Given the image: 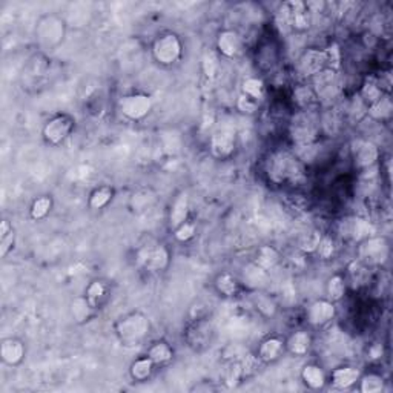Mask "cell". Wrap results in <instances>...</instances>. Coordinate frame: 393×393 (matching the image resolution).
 I'll use <instances>...</instances> for the list:
<instances>
[{
    "mask_svg": "<svg viewBox=\"0 0 393 393\" xmlns=\"http://www.w3.org/2000/svg\"><path fill=\"white\" fill-rule=\"evenodd\" d=\"M52 208H54V200H52L51 195H39L32 200L30 206V217L31 220H34V222H42V220L50 217Z\"/></svg>",
    "mask_w": 393,
    "mask_h": 393,
    "instance_id": "cell-38",
    "label": "cell"
},
{
    "mask_svg": "<svg viewBox=\"0 0 393 393\" xmlns=\"http://www.w3.org/2000/svg\"><path fill=\"white\" fill-rule=\"evenodd\" d=\"M252 304H254V308L266 318L274 317L278 310L275 299L270 295L264 294L263 290H254V295H252Z\"/></svg>",
    "mask_w": 393,
    "mask_h": 393,
    "instance_id": "cell-41",
    "label": "cell"
},
{
    "mask_svg": "<svg viewBox=\"0 0 393 393\" xmlns=\"http://www.w3.org/2000/svg\"><path fill=\"white\" fill-rule=\"evenodd\" d=\"M324 70H328L324 50H318V48L306 50L298 60V71L299 74H303L304 77L312 78L314 76H317L318 72H321Z\"/></svg>",
    "mask_w": 393,
    "mask_h": 393,
    "instance_id": "cell-20",
    "label": "cell"
},
{
    "mask_svg": "<svg viewBox=\"0 0 393 393\" xmlns=\"http://www.w3.org/2000/svg\"><path fill=\"white\" fill-rule=\"evenodd\" d=\"M365 114H368L370 120H374V122H389L393 114V102L390 94H384L381 98L376 100L375 103H372L368 111H365Z\"/></svg>",
    "mask_w": 393,
    "mask_h": 393,
    "instance_id": "cell-34",
    "label": "cell"
},
{
    "mask_svg": "<svg viewBox=\"0 0 393 393\" xmlns=\"http://www.w3.org/2000/svg\"><path fill=\"white\" fill-rule=\"evenodd\" d=\"M299 376H301L303 384L309 390H323L329 384V375L317 363L304 364Z\"/></svg>",
    "mask_w": 393,
    "mask_h": 393,
    "instance_id": "cell-24",
    "label": "cell"
},
{
    "mask_svg": "<svg viewBox=\"0 0 393 393\" xmlns=\"http://www.w3.org/2000/svg\"><path fill=\"white\" fill-rule=\"evenodd\" d=\"M259 103L262 102H258V100H255V98H252L249 96H244V94H240L237 98L235 106H237V109L242 112V114L254 116L259 109Z\"/></svg>",
    "mask_w": 393,
    "mask_h": 393,
    "instance_id": "cell-48",
    "label": "cell"
},
{
    "mask_svg": "<svg viewBox=\"0 0 393 393\" xmlns=\"http://www.w3.org/2000/svg\"><path fill=\"white\" fill-rule=\"evenodd\" d=\"M152 324L149 317L142 310H131L117 318L114 334L123 348H138L151 335Z\"/></svg>",
    "mask_w": 393,
    "mask_h": 393,
    "instance_id": "cell-2",
    "label": "cell"
},
{
    "mask_svg": "<svg viewBox=\"0 0 393 393\" xmlns=\"http://www.w3.org/2000/svg\"><path fill=\"white\" fill-rule=\"evenodd\" d=\"M379 156V148L374 143L369 142V140H359L352 148V160H354V166L358 171H368L375 168L378 164Z\"/></svg>",
    "mask_w": 393,
    "mask_h": 393,
    "instance_id": "cell-16",
    "label": "cell"
},
{
    "mask_svg": "<svg viewBox=\"0 0 393 393\" xmlns=\"http://www.w3.org/2000/svg\"><path fill=\"white\" fill-rule=\"evenodd\" d=\"M215 46L218 56H223L226 59H237L244 51V39L238 31L226 28L218 32Z\"/></svg>",
    "mask_w": 393,
    "mask_h": 393,
    "instance_id": "cell-17",
    "label": "cell"
},
{
    "mask_svg": "<svg viewBox=\"0 0 393 393\" xmlns=\"http://www.w3.org/2000/svg\"><path fill=\"white\" fill-rule=\"evenodd\" d=\"M244 376V369L242 358L240 359H231L224 369V384L228 389H234L237 385L243 381Z\"/></svg>",
    "mask_w": 393,
    "mask_h": 393,
    "instance_id": "cell-43",
    "label": "cell"
},
{
    "mask_svg": "<svg viewBox=\"0 0 393 393\" xmlns=\"http://www.w3.org/2000/svg\"><path fill=\"white\" fill-rule=\"evenodd\" d=\"M319 125L312 111H298L289 123V136L297 148L318 142Z\"/></svg>",
    "mask_w": 393,
    "mask_h": 393,
    "instance_id": "cell-7",
    "label": "cell"
},
{
    "mask_svg": "<svg viewBox=\"0 0 393 393\" xmlns=\"http://www.w3.org/2000/svg\"><path fill=\"white\" fill-rule=\"evenodd\" d=\"M348 286H352L354 289H361L370 279V268L364 264L361 259L355 258L348 264V274L344 275Z\"/></svg>",
    "mask_w": 393,
    "mask_h": 393,
    "instance_id": "cell-29",
    "label": "cell"
},
{
    "mask_svg": "<svg viewBox=\"0 0 393 393\" xmlns=\"http://www.w3.org/2000/svg\"><path fill=\"white\" fill-rule=\"evenodd\" d=\"M312 80V88H314L315 94L319 102L321 100H332L337 97L341 88V82H339V71L334 70H324L318 72L317 76L310 78Z\"/></svg>",
    "mask_w": 393,
    "mask_h": 393,
    "instance_id": "cell-15",
    "label": "cell"
},
{
    "mask_svg": "<svg viewBox=\"0 0 393 393\" xmlns=\"http://www.w3.org/2000/svg\"><path fill=\"white\" fill-rule=\"evenodd\" d=\"M242 94L249 96L252 98L262 102L266 94V86L262 78L258 77H248L242 85Z\"/></svg>",
    "mask_w": 393,
    "mask_h": 393,
    "instance_id": "cell-45",
    "label": "cell"
},
{
    "mask_svg": "<svg viewBox=\"0 0 393 393\" xmlns=\"http://www.w3.org/2000/svg\"><path fill=\"white\" fill-rule=\"evenodd\" d=\"M16 246V231L8 220L3 218L0 222V257L6 258Z\"/></svg>",
    "mask_w": 393,
    "mask_h": 393,
    "instance_id": "cell-40",
    "label": "cell"
},
{
    "mask_svg": "<svg viewBox=\"0 0 393 393\" xmlns=\"http://www.w3.org/2000/svg\"><path fill=\"white\" fill-rule=\"evenodd\" d=\"M26 344L17 337H6L0 341V359L8 368H19L26 358Z\"/></svg>",
    "mask_w": 393,
    "mask_h": 393,
    "instance_id": "cell-18",
    "label": "cell"
},
{
    "mask_svg": "<svg viewBox=\"0 0 393 393\" xmlns=\"http://www.w3.org/2000/svg\"><path fill=\"white\" fill-rule=\"evenodd\" d=\"M326 54V62H328V70L339 71V66H341V50H339L338 45H330L328 48H324Z\"/></svg>",
    "mask_w": 393,
    "mask_h": 393,
    "instance_id": "cell-49",
    "label": "cell"
},
{
    "mask_svg": "<svg viewBox=\"0 0 393 393\" xmlns=\"http://www.w3.org/2000/svg\"><path fill=\"white\" fill-rule=\"evenodd\" d=\"M269 182L274 184H298L304 180V163L289 151L272 152L264 163Z\"/></svg>",
    "mask_w": 393,
    "mask_h": 393,
    "instance_id": "cell-1",
    "label": "cell"
},
{
    "mask_svg": "<svg viewBox=\"0 0 393 393\" xmlns=\"http://www.w3.org/2000/svg\"><path fill=\"white\" fill-rule=\"evenodd\" d=\"M368 355L372 359H381L383 358V344H372L369 348Z\"/></svg>",
    "mask_w": 393,
    "mask_h": 393,
    "instance_id": "cell-51",
    "label": "cell"
},
{
    "mask_svg": "<svg viewBox=\"0 0 393 393\" xmlns=\"http://www.w3.org/2000/svg\"><path fill=\"white\" fill-rule=\"evenodd\" d=\"M337 317V304L328 298H319L312 301L306 309V321L317 329L326 328Z\"/></svg>",
    "mask_w": 393,
    "mask_h": 393,
    "instance_id": "cell-14",
    "label": "cell"
},
{
    "mask_svg": "<svg viewBox=\"0 0 393 393\" xmlns=\"http://www.w3.org/2000/svg\"><path fill=\"white\" fill-rule=\"evenodd\" d=\"M66 31H68V25L60 14L50 12V14L40 16L34 28L36 43L43 52L56 51L65 42Z\"/></svg>",
    "mask_w": 393,
    "mask_h": 393,
    "instance_id": "cell-3",
    "label": "cell"
},
{
    "mask_svg": "<svg viewBox=\"0 0 393 393\" xmlns=\"http://www.w3.org/2000/svg\"><path fill=\"white\" fill-rule=\"evenodd\" d=\"M286 354V339L279 335H270L262 339L257 349V358L263 364H274Z\"/></svg>",
    "mask_w": 393,
    "mask_h": 393,
    "instance_id": "cell-19",
    "label": "cell"
},
{
    "mask_svg": "<svg viewBox=\"0 0 393 393\" xmlns=\"http://www.w3.org/2000/svg\"><path fill=\"white\" fill-rule=\"evenodd\" d=\"M136 263L145 272L160 274V272H164L169 268L171 251L163 243L145 244L136 252Z\"/></svg>",
    "mask_w": 393,
    "mask_h": 393,
    "instance_id": "cell-6",
    "label": "cell"
},
{
    "mask_svg": "<svg viewBox=\"0 0 393 393\" xmlns=\"http://www.w3.org/2000/svg\"><path fill=\"white\" fill-rule=\"evenodd\" d=\"M116 197V189L109 184H102L97 186L91 191V194L88 197V206L91 211H103L108 208L112 203V200Z\"/></svg>",
    "mask_w": 393,
    "mask_h": 393,
    "instance_id": "cell-33",
    "label": "cell"
},
{
    "mask_svg": "<svg viewBox=\"0 0 393 393\" xmlns=\"http://www.w3.org/2000/svg\"><path fill=\"white\" fill-rule=\"evenodd\" d=\"M240 282L251 290H262L269 283V272L259 268L254 262H251L243 268V275L240 278Z\"/></svg>",
    "mask_w": 393,
    "mask_h": 393,
    "instance_id": "cell-25",
    "label": "cell"
},
{
    "mask_svg": "<svg viewBox=\"0 0 393 393\" xmlns=\"http://www.w3.org/2000/svg\"><path fill=\"white\" fill-rule=\"evenodd\" d=\"M348 282H346V277L343 274H334L328 278L326 282V298L334 301L335 304L341 301L346 297V292H348Z\"/></svg>",
    "mask_w": 393,
    "mask_h": 393,
    "instance_id": "cell-37",
    "label": "cell"
},
{
    "mask_svg": "<svg viewBox=\"0 0 393 393\" xmlns=\"http://www.w3.org/2000/svg\"><path fill=\"white\" fill-rule=\"evenodd\" d=\"M284 339H286V354H290L292 357H298V358L309 355L312 346H314V338H312L310 332L304 329L292 332V334Z\"/></svg>",
    "mask_w": 393,
    "mask_h": 393,
    "instance_id": "cell-23",
    "label": "cell"
},
{
    "mask_svg": "<svg viewBox=\"0 0 393 393\" xmlns=\"http://www.w3.org/2000/svg\"><path fill=\"white\" fill-rule=\"evenodd\" d=\"M83 295L88 298V301L98 310V309H102L106 303H108L109 295H111V288L105 279L94 278V279H91L88 286H86Z\"/></svg>",
    "mask_w": 393,
    "mask_h": 393,
    "instance_id": "cell-27",
    "label": "cell"
},
{
    "mask_svg": "<svg viewBox=\"0 0 393 393\" xmlns=\"http://www.w3.org/2000/svg\"><path fill=\"white\" fill-rule=\"evenodd\" d=\"M172 235L178 243H189L197 235V224L192 220H188V222L180 224L177 229L172 231Z\"/></svg>",
    "mask_w": 393,
    "mask_h": 393,
    "instance_id": "cell-46",
    "label": "cell"
},
{
    "mask_svg": "<svg viewBox=\"0 0 393 393\" xmlns=\"http://www.w3.org/2000/svg\"><path fill=\"white\" fill-rule=\"evenodd\" d=\"M146 355L156 363L157 368H162V365L169 364L172 359H174L176 352L168 341H164V339H157V341L151 343L148 350H146Z\"/></svg>",
    "mask_w": 393,
    "mask_h": 393,
    "instance_id": "cell-32",
    "label": "cell"
},
{
    "mask_svg": "<svg viewBox=\"0 0 393 393\" xmlns=\"http://www.w3.org/2000/svg\"><path fill=\"white\" fill-rule=\"evenodd\" d=\"M70 314H71V318L74 319L76 324L83 326V324H88L91 319L96 317L97 309L88 301V298H86L85 295H78L71 299Z\"/></svg>",
    "mask_w": 393,
    "mask_h": 393,
    "instance_id": "cell-26",
    "label": "cell"
},
{
    "mask_svg": "<svg viewBox=\"0 0 393 393\" xmlns=\"http://www.w3.org/2000/svg\"><path fill=\"white\" fill-rule=\"evenodd\" d=\"M323 232L318 229H309L298 238V251L303 255H315L319 242H321Z\"/></svg>",
    "mask_w": 393,
    "mask_h": 393,
    "instance_id": "cell-42",
    "label": "cell"
},
{
    "mask_svg": "<svg viewBox=\"0 0 393 393\" xmlns=\"http://www.w3.org/2000/svg\"><path fill=\"white\" fill-rule=\"evenodd\" d=\"M385 92L383 91L381 85H379V80L375 76H368L364 78V82L361 85V89H359V94L358 97L361 98V102L368 106L375 103L376 100L381 98Z\"/></svg>",
    "mask_w": 393,
    "mask_h": 393,
    "instance_id": "cell-36",
    "label": "cell"
},
{
    "mask_svg": "<svg viewBox=\"0 0 393 393\" xmlns=\"http://www.w3.org/2000/svg\"><path fill=\"white\" fill-rule=\"evenodd\" d=\"M390 254L389 240L384 235H372L358 244V258L369 268L383 266Z\"/></svg>",
    "mask_w": 393,
    "mask_h": 393,
    "instance_id": "cell-12",
    "label": "cell"
},
{
    "mask_svg": "<svg viewBox=\"0 0 393 393\" xmlns=\"http://www.w3.org/2000/svg\"><path fill=\"white\" fill-rule=\"evenodd\" d=\"M189 214H191V203H189L188 192L186 191L178 192L169 206V212H168L169 229L174 231L178 228L180 224L188 222Z\"/></svg>",
    "mask_w": 393,
    "mask_h": 393,
    "instance_id": "cell-22",
    "label": "cell"
},
{
    "mask_svg": "<svg viewBox=\"0 0 393 393\" xmlns=\"http://www.w3.org/2000/svg\"><path fill=\"white\" fill-rule=\"evenodd\" d=\"M156 363L148 355H142L136 358L129 365V376L134 383L149 381L152 375L156 374Z\"/></svg>",
    "mask_w": 393,
    "mask_h": 393,
    "instance_id": "cell-30",
    "label": "cell"
},
{
    "mask_svg": "<svg viewBox=\"0 0 393 393\" xmlns=\"http://www.w3.org/2000/svg\"><path fill=\"white\" fill-rule=\"evenodd\" d=\"M118 112L129 122H142L151 114L152 106V97L145 92H132V94H126L118 98Z\"/></svg>",
    "mask_w": 393,
    "mask_h": 393,
    "instance_id": "cell-11",
    "label": "cell"
},
{
    "mask_svg": "<svg viewBox=\"0 0 393 393\" xmlns=\"http://www.w3.org/2000/svg\"><path fill=\"white\" fill-rule=\"evenodd\" d=\"M183 40L177 32L164 31L152 40L151 56L154 62L162 68H172L183 57Z\"/></svg>",
    "mask_w": 393,
    "mask_h": 393,
    "instance_id": "cell-5",
    "label": "cell"
},
{
    "mask_svg": "<svg viewBox=\"0 0 393 393\" xmlns=\"http://www.w3.org/2000/svg\"><path fill=\"white\" fill-rule=\"evenodd\" d=\"M282 254H279V251L274 246L270 244H263L259 246V248L255 251V255L252 258V262H254L259 268L270 272L272 269H275L277 266L282 263Z\"/></svg>",
    "mask_w": 393,
    "mask_h": 393,
    "instance_id": "cell-31",
    "label": "cell"
},
{
    "mask_svg": "<svg viewBox=\"0 0 393 393\" xmlns=\"http://www.w3.org/2000/svg\"><path fill=\"white\" fill-rule=\"evenodd\" d=\"M335 252H337V242H335V240L332 238L330 235L323 234L321 242H319V244H318L315 255L319 259H324V262H328V259H330L332 257L335 255Z\"/></svg>",
    "mask_w": 393,
    "mask_h": 393,
    "instance_id": "cell-47",
    "label": "cell"
},
{
    "mask_svg": "<svg viewBox=\"0 0 393 393\" xmlns=\"http://www.w3.org/2000/svg\"><path fill=\"white\" fill-rule=\"evenodd\" d=\"M211 156L217 160H229L237 151V134L231 128H220L209 138Z\"/></svg>",
    "mask_w": 393,
    "mask_h": 393,
    "instance_id": "cell-13",
    "label": "cell"
},
{
    "mask_svg": "<svg viewBox=\"0 0 393 393\" xmlns=\"http://www.w3.org/2000/svg\"><path fill=\"white\" fill-rule=\"evenodd\" d=\"M358 390L361 393H381L385 390V378L376 372H365L359 376Z\"/></svg>",
    "mask_w": 393,
    "mask_h": 393,
    "instance_id": "cell-39",
    "label": "cell"
},
{
    "mask_svg": "<svg viewBox=\"0 0 393 393\" xmlns=\"http://www.w3.org/2000/svg\"><path fill=\"white\" fill-rule=\"evenodd\" d=\"M220 57L217 51H206L202 57V71L206 78L214 80L220 74Z\"/></svg>",
    "mask_w": 393,
    "mask_h": 393,
    "instance_id": "cell-44",
    "label": "cell"
},
{
    "mask_svg": "<svg viewBox=\"0 0 393 393\" xmlns=\"http://www.w3.org/2000/svg\"><path fill=\"white\" fill-rule=\"evenodd\" d=\"M76 129V118L66 112L52 116L42 128V138L48 146H60L68 140Z\"/></svg>",
    "mask_w": 393,
    "mask_h": 393,
    "instance_id": "cell-9",
    "label": "cell"
},
{
    "mask_svg": "<svg viewBox=\"0 0 393 393\" xmlns=\"http://www.w3.org/2000/svg\"><path fill=\"white\" fill-rule=\"evenodd\" d=\"M337 232L344 242L359 244L375 234V228L368 218L361 215H346L338 222Z\"/></svg>",
    "mask_w": 393,
    "mask_h": 393,
    "instance_id": "cell-10",
    "label": "cell"
},
{
    "mask_svg": "<svg viewBox=\"0 0 393 393\" xmlns=\"http://www.w3.org/2000/svg\"><path fill=\"white\" fill-rule=\"evenodd\" d=\"M361 374L355 365H338L329 374V384L337 390H349L358 384Z\"/></svg>",
    "mask_w": 393,
    "mask_h": 393,
    "instance_id": "cell-21",
    "label": "cell"
},
{
    "mask_svg": "<svg viewBox=\"0 0 393 393\" xmlns=\"http://www.w3.org/2000/svg\"><path fill=\"white\" fill-rule=\"evenodd\" d=\"M294 103L297 105L298 111H314L319 105V100L315 94L312 86L299 85L294 89Z\"/></svg>",
    "mask_w": 393,
    "mask_h": 393,
    "instance_id": "cell-35",
    "label": "cell"
},
{
    "mask_svg": "<svg viewBox=\"0 0 393 393\" xmlns=\"http://www.w3.org/2000/svg\"><path fill=\"white\" fill-rule=\"evenodd\" d=\"M275 22L282 32H306L314 23V14L306 2L292 0L279 5L275 14Z\"/></svg>",
    "mask_w": 393,
    "mask_h": 393,
    "instance_id": "cell-4",
    "label": "cell"
},
{
    "mask_svg": "<svg viewBox=\"0 0 393 393\" xmlns=\"http://www.w3.org/2000/svg\"><path fill=\"white\" fill-rule=\"evenodd\" d=\"M154 198L149 195V191H140L137 194L132 195V208H137L138 211H143L151 204V200Z\"/></svg>",
    "mask_w": 393,
    "mask_h": 393,
    "instance_id": "cell-50",
    "label": "cell"
},
{
    "mask_svg": "<svg viewBox=\"0 0 393 393\" xmlns=\"http://www.w3.org/2000/svg\"><path fill=\"white\" fill-rule=\"evenodd\" d=\"M214 337L215 328L209 317L192 318L183 332L186 344L195 352H203L204 349H208L212 341H214Z\"/></svg>",
    "mask_w": 393,
    "mask_h": 393,
    "instance_id": "cell-8",
    "label": "cell"
},
{
    "mask_svg": "<svg viewBox=\"0 0 393 393\" xmlns=\"http://www.w3.org/2000/svg\"><path fill=\"white\" fill-rule=\"evenodd\" d=\"M243 284L240 282V278L237 275L232 274V272H220V274L214 278V289L220 297L224 298H234L240 294Z\"/></svg>",
    "mask_w": 393,
    "mask_h": 393,
    "instance_id": "cell-28",
    "label": "cell"
}]
</instances>
